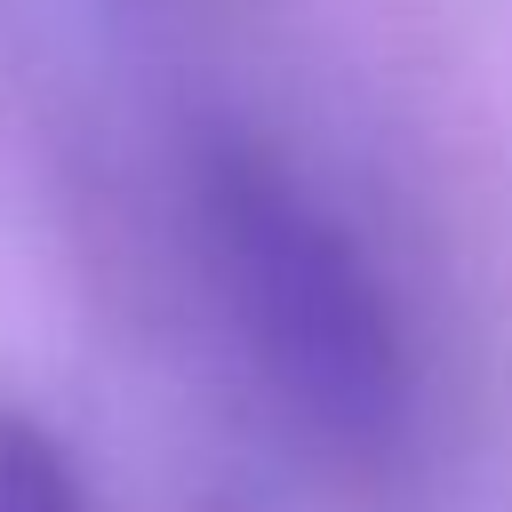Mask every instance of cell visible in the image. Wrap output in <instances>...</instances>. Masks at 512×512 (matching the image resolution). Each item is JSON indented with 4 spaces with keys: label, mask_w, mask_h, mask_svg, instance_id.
<instances>
[{
    "label": "cell",
    "mask_w": 512,
    "mask_h": 512,
    "mask_svg": "<svg viewBox=\"0 0 512 512\" xmlns=\"http://www.w3.org/2000/svg\"><path fill=\"white\" fill-rule=\"evenodd\" d=\"M208 240L264 376L336 440H384L408 400L392 304L344 224L264 152L208 160Z\"/></svg>",
    "instance_id": "6da1fadb"
},
{
    "label": "cell",
    "mask_w": 512,
    "mask_h": 512,
    "mask_svg": "<svg viewBox=\"0 0 512 512\" xmlns=\"http://www.w3.org/2000/svg\"><path fill=\"white\" fill-rule=\"evenodd\" d=\"M0 512H80V480L48 432L0 416Z\"/></svg>",
    "instance_id": "7a4b0ae2"
}]
</instances>
